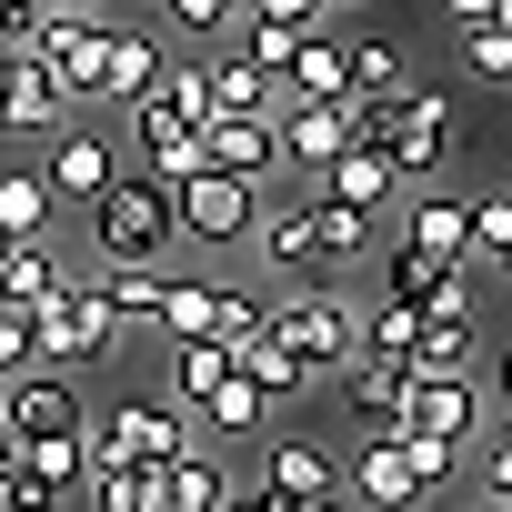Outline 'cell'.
I'll return each mask as SVG.
<instances>
[{
	"mask_svg": "<svg viewBox=\"0 0 512 512\" xmlns=\"http://www.w3.org/2000/svg\"><path fill=\"white\" fill-rule=\"evenodd\" d=\"M382 241H392V221H362V211H342V201H322L312 181L302 191H262V221H251V262H262V282L272 292H292V282H352V272H372L382 262Z\"/></svg>",
	"mask_w": 512,
	"mask_h": 512,
	"instance_id": "1",
	"label": "cell"
},
{
	"mask_svg": "<svg viewBox=\"0 0 512 512\" xmlns=\"http://www.w3.org/2000/svg\"><path fill=\"white\" fill-rule=\"evenodd\" d=\"M81 221H91V262H171V251H181L171 181H151V171H121Z\"/></svg>",
	"mask_w": 512,
	"mask_h": 512,
	"instance_id": "2",
	"label": "cell"
},
{
	"mask_svg": "<svg viewBox=\"0 0 512 512\" xmlns=\"http://www.w3.org/2000/svg\"><path fill=\"white\" fill-rule=\"evenodd\" d=\"M272 332L302 352L312 382H332L362 352V302H352V282H292V292H272Z\"/></svg>",
	"mask_w": 512,
	"mask_h": 512,
	"instance_id": "3",
	"label": "cell"
},
{
	"mask_svg": "<svg viewBox=\"0 0 512 512\" xmlns=\"http://www.w3.org/2000/svg\"><path fill=\"white\" fill-rule=\"evenodd\" d=\"M31 322H41V362H51V372H91V362H111V352L131 342V322L101 302V282H91V272H71Z\"/></svg>",
	"mask_w": 512,
	"mask_h": 512,
	"instance_id": "4",
	"label": "cell"
},
{
	"mask_svg": "<svg viewBox=\"0 0 512 512\" xmlns=\"http://www.w3.org/2000/svg\"><path fill=\"white\" fill-rule=\"evenodd\" d=\"M191 442H201V422H191L181 402H141V392L91 402V452H101V462H141V472H161V462H181Z\"/></svg>",
	"mask_w": 512,
	"mask_h": 512,
	"instance_id": "5",
	"label": "cell"
},
{
	"mask_svg": "<svg viewBox=\"0 0 512 512\" xmlns=\"http://www.w3.org/2000/svg\"><path fill=\"white\" fill-rule=\"evenodd\" d=\"M352 141H382V161L402 171V191H422V181L452 161V101H442L432 81H412V91H402L392 111H372Z\"/></svg>",
	"mask_w": 512,
	"mask_h": 512,
	"instance_id": "6",
	"label": "cell"
},
{
	"mask_svg": "<svg viewBox=\"0 0 512 512\" xmlns=\"http://www.w3.org/2000/svg\"><path fill=\"white\" fill-rule=\"evenodd\" d=\"M31 161H41V181H51V201H61V211H91V201L131 171V161H121V141L101 131V111H71V121H61Z\"/></svg>",
	"mask_w": 512,
	"mask_h": 512,
	"instance_id": "7",
	"label": "cell"
},
{
	"mask_svg": "<svg viewBox=\"0 0 512 512\" xmlns=\"http://www.w3.org/2000/svg\"><path fill=\"white\" fill-rule=\"evenodd\" d=\"M0 432H11V442H51V432H91V392H81V372H51V362L11 372V382H0Z\"/></svg>",
	"mask_w": 512,
	"mask_h": 512,
	"instance_id": "8",
	"label": "cell"
},
{
	"mask_svg": "<svg viewBox=\"0 0 512 512\" xmlns=\"http://www.w3.org/2000/svg\"><path fill=\"white\" fill-rule=\"evenodd\" d=\"M171 211H181V241H201V251H241L251 221H262V191L201 161L191 181H171Z\"/></svg>",
	"mask_w": 512,
	"mask_h": 512,
	"instance_id": "9",
	"label": "cell"
},
{
	"mask_svg": "<svg viewBox=\"0 0 512 512\" xmlns=\"http://www.w3.org/2000/svg\"><path fill=\"white\" fill-rule=\"evenodd\" d=\"M161 71H171V61H161ZM121 131H131V151H141L151 181H191V171H201V121L171 101V81H151L141 101H121Z\"/></svg>",
	"mask_w": 512,
	"mask_h": 512,
	"instance_id": "10",
	"label": "cell"
},
{
	"mask_svg": "<svg viewBox=\"0 0 512 512\" xmlns=\"http://www.w3.org/2000/svg\"><path fill=\"white\" fill-rule=\"evenodd\" d=\"M251 482H262L272 502H322V492H342V452H332L322 432H262Z\"/></svg>",
	"mask_w": 512,
	"mask_h": 512,
	"instance_id": "11",
	"label": "cell"
},
{
	"mask_svg": "<svg viewBox=\"0 0 512 512\" xmlns=\"http://www.w3.org/2000/svg\"><path fill=\"white\" fill-rule=\"evenodd\" d=\"M101 41H111V11H51V21H41V41H31V61H41V71L71 91V111H91Z\"/></svg>",
	"mask_w": 512,
	"mask_h": 512,
	"instance_id": "12",
	"label": "cell"
},
{
	"mask_svg": "<svg viewBox=\"0 0 512 512\" xmlns=\"http://www.w3.org/2000/svg\"><path fill=\"white\" fill-rule=\"evenodd\" d=\"M201 161L251 181V191H272L282 181V121L272 111H221V121H201Z\"/></svg>",
	"mask_w": 512,
	"mask_h": 512,
	"instance_id": "13",
	"label": "cell"
},
{
	"mask_svg": "<svg viewBox=\"0 0 512 512\" xmlns=\"http://www.w3.org/2000/svg\"><path fill=\"white\" fill-rule=\"evenodd\" d=\"M342 492H352L362 512H422V502H432L422 472H412V452H402V432H362V452L342 462Z\"/></svg>",
	"mask_w": 512,
	"mask_h": 512,
	"instance_id": "14",
	"label": "cell"
},
{
	"mask_svg": "<svg viewBox=\"0 0 512 512\" xmlns=\"http://www.w3.org/2000/svg\"><path fill=\"white\" fill-rule=\"evenodd\" d=\"M312 191H322V201H342V211H362V221H392V211H402V171L382 161V141L332 151V161L312 171Z\"/></svg>",
	"mask_w": 512,
	"mask_h": 512,
	"instance_id": "15",
	"label": "cell"
},
{
	"mask_svg": "<svg viewBox=\"0 0 512 512\" xmlns=\"http://www.w3.org/2000/svg\"><path fill=\"white\" fill-rule=\"evenodd\" d=\"M402 392H412V362L402 352H352L332 372V402L362 422V432H402Z\"/></svg>",
	"mask_w": 512,
	"mask_h": 512,
	"instance_id": "16",
	"label": "cell"
},
{
	"mask_svg": "<svg viewBox=\"0 0 512 512\" xmlns=\"http://www.w3.org/2000/svg\"><path fill=\"white\" fill-rule=\"evenodd\" d=\"M482 422H492V402H482V382H472V372H412V392H402V432L482 442Z\"/></svg>",
	"mask_w": 512,
	"mask_h": 512,
	"instance_id": "17",
	"label": "cell"
},
{
	"mask_svg": "<svg viewBox=\"0 0 512 512\" xmlns=\"http://www.w3.org/2000/svg\"><path fill=\"white\" fill-rule=\"evenodd\" d=\"M382 302H412V312H462L472 302V272L462 262H432V251H412L402 231L382 241Z\"/></svg>",
	"mask_w": 512,
	"mask_h": 512,
	"instance_id": "18",
	"label": "cell"
},
{
	"mask_svg": "<svg viewBox=\"0 0 512 512\" xmlns=\"http://www.w3.org/2000/svg\"><path fill=\"white\" fill-rule=\"evenodd\" d=\"M71 121V91L41 71V61H11V91H0V141H21V151H41L51 131Z\"/></svg>",
	"mask_w": 512,
	"mask_h": 512,
	"instance_id": "19",
	"label": "cell"
},
{
	"mask_svg": "<svg viewBox=\"0 0 512 512\" xmlns=\"http://www.w3.org/2000/svg\"><path fill=\"white\" fill-rule=\"evenodd\" d=\"M392 231H402L412 251H432V262H462V272H472V201H452V191H402Z\"/></svg>",
	"mask_w": 512,
	"mask_h": 512,
	"instance_id": "20",
	"label": "cell"
},
{
	"mask_svg": "<svg viewBox=\"0 0 512 512\" xmlns=\"http://www.w3.org/2000/svg\"><path fill=\"white\" fill-rule=\"evenodd\" d=\"M161 61H171V41H161V31H121V21H111V41H101V81H91V111L141 101V91L161 81Z\"/></svg>",
	"mask_w": 512,
	"mask_h": 512,
	"instance_id": "21",
	"label": "cell"
},
{
	"mask_svg": "<svg viewBox=\"0 0 512 512\" xmlns=\"http://www.w3.org/2000/svg\"><path fill=\"white\" fill-rule=\"evenodd\" d=\"M272 121H282V171L292 181H312L332 151H352V111L342 101H282Z\"/></svg>",
	"mask_w": 512,
	"mask_h": 512,
	"instance_id": "22",
	"label": "cell"
},
{
	"mask_svg": "<svg viewBox=\"0 0 512 512\" xmlns=\"http://www.w3.org/2000/svg\"><path fill=\"white\" fill-rule=\"evenodd\" d=\"M231 372H241V382H262L272 402H302V392H322V382L302 372V352H292V342H282L272 322H251V332H231Z\"/></svg>",
	"mask_w": 512,
	"mask_h": 512,
	"instance_id": "23",
	"label": "cell"
},
{
	"mask_svg": "<svg viewBox=\"0 0 512 512\" xmlns=\"http://www.w3.org/2000/svg\"><path fill=\"white\" fill-rule=\"evenodd\" d=\"M0 231L11 241H61V201H51L41 161H0Z\"/></svg>",
	"mask_w": 512,
	"mask_h": 512,
	"instance_id": "24",
	"label": "cell"
},
{
	"mask_svg": "<svg viewBox=\"0 0 512 512\" xmlns=\"http://www.w3.org/2000/svg\"><path fill=\"white\" fill-rule=\"evenodd\" d=\"M61 282H71L61 241H11V262H0V312H41Z\"/></svg>",
	"mask_w": 512,
	"mask_h": 512,
	"instance_id": "25",
	"label": "cell"
},
{
	"mask_svg": "<svg viewBox=\"0 0 512 512\" xmlns=\"http://www.w3.org/2000/svg\"><path fill=\"white\" fill-rule=\"evenodd\" d=\"M272 412H282V402H272L262 382H241V372H231L191 422H201V442H251V432H272Z\"/></svg>",
	"mask_w": 512,
	"mask_h": 512,
	"instance_id": "26",
	"label": "cell"
},
{
	"mask_svg": "<svg viewBox=\"0 0 512 512\" xmlns=\"http://www.w3.org/2000/svg\"><path fill=\"white\" fill-rule=\"evenodd\" d=\"M342 61H352V91H342V101L392 111V101L412 91V51H402V41H342Z\"/></svg>",
	"mask_w": 512,
	"mask_h": 512,
	"instance_id": "27",
	"label": "cell"
},
{
	"mask_svg": "<svg viewBox=\"0 0 512 512\" xmlns=\"http://www.w3.org/2000/svg\"><path fill=\"white\" fill-rule=\"evenodd\" d=\"M482 362V312H422V342H412V372H472Z\"/></svg>",
	"mask_w": 512,
	"mask_h": 512,
	"instance_id": "28",
	"label": "cell"
},
{
	"mask_svg": "<svg viewBox=\"0 0 512 512\" xmlns=\"http://www.w3.org/2000/svg\"><path fill=\"white\" fill-rule=\"evenodd\" d=\"M201 81H211V121L221 111H282V81L251 71L241 51H201Z\"/></svg>",
	"mask_w": 512,
	"mask_h": 512,
	"instance_id": "29",
	"label": "cell"
},
{
	"mask_svg": "<svg viewBox=\"0 0 512 512\" xmlns=\"http://www.w3.org/2000/svg\"><path fill=\"white\" fill-rule=\"evenodd\" d=\"M342 91H352L342 41H332V31H302V51H292V71H282V101H342Z\"/></svg>",
	"mask_w": 512,
	"mask_h": 512,
	"instance_id": "30",
	"label": "cell"
},
{
	"mask_svg": "<svg viewBox=\"0 0 512 512\" xmlns=\"http://www.w3.org/2000/svg\"><path fill=\"white\" fill-rule=\"evenodd\" d=\"M161 502H171V512H221V502H231L221 452H211V442H191L181 462H161Z\"/></svg>",
	"mask_w": 512,
	"mask_h": 512,
	"instance_id": "31",
	"label": "cell"
},
{
	"mask_svg": "<svg viewBox=\"0 0 512 512\" xmlns=\"http://www.w3.org/2000/svg\"><path fill=\"white\" fill-rule=\"evenodd\" d=\"M151 492H161V472H141V462H101L91 452V472H81V502L91 512H141Z\"/></svg>",
	"mask_w": 512,
	"mask_h": 512,
	"instance_id": "32",
	"label": "cell"
},
{
	"mask_svg": "<svg viewBox=\"0 0 512 512\" xmlns=\"http://www.w3.org/2000/svg\"><path fill=\"white\" fill-rule=\"evenodd\" d=\"M241 21V0H161V41H191V51H221Z\"/></svg>",
	"mask_w": 512,
	"mask_h": 512,
	"instance_id": "33",
	"label": "cell"
},
{
	"mask_svg": "<svg viewBox=\"0 0 512 512\" xmlns=\"http://www.w3.org/2000/svg\"><path fill=\"white\" fill-rule=\"evenodd\" d=\"M221 51H241L251 71H272V81H282V71H292V51H302V31H292V21H251V11H241Z\"/></svg>",
	"mask_w": 512,
	"mask_h": 512,
	"instance_id": "34",
	"label": "cell"
},
{
	"mask_svg": "<svg viewBox=\"0 0 512 512\" xmlns=\"http://www.w3.org/2000/svg\"><path fill=\"white\" fill-rule=\"evenodd\" d=\"M402 452H412V472H422V492H432V502L472 472V442H452V432H402Z\"/></svg>",
	"mask_w": 512,
	"mask_h": 512,
	"instance_id": "35",
	"label": "cell"
},
{
	"mask_svg": "<svg viewBox=\"0 0 512 512\" xmlns=\"http://www.w3.org/2000/svg\"><path fill=\"white\" fill-rule=\"evenodd\" d=\"M462 81H472V91H512V31H502V21L462 31Z\"/></svg>",
	"mask_w": 512,
	"mask_h": 512,
	"instance_id": "36",
	"label": "cell"
},
{
	"mask_svg": "<svg viewBox=\"0 0 512 512\" xmlns=\"http://www.w3.org/2000/svg\"><path fill=\"white\" fill-rule=\"evenodd\" d=\"M502 251H512V181L472 201V262H502Z\"/></svg>",
	"mask_w": 512,
	"mask_h": 512,
	"instance_id": "37",
	"label": "cell"
},
{
	"mask_svg": "<svg viewBox=\"0 0 512 512\" xmlns=\"http://www.w3.org/2000/svg\"><path fill=\"white\" fill-rule=\"evenodd\" d=\"M41 21H51V0H0V61H31Z\"/></svg>",
	"mask_w": 512,
	"mask_h": 512,
	"instance_id": "38",
	"label": "cell"
},
{
	"mask_svg": "<svg viewBox=\"0 0 512 512\" xmlns=\"http://www.w3.org/2000/svg\"><path fill=\"white\" fill-rule=\"evenodd\" d=\"M31 362H41V322H31V312H0V382L31 372Z\"/></svg>",
	"mask_w": 512,
	"mask_h": 512,
	"instance_id": "39",
	"label": "cell"
},
{
	"mask_svg": "<svg viewBox=\"0 0 512 512\" xmlns=\"http://www.w3.org/2000/svg\"><path fill=\"white\" fill-rule=\"evenodd\" d=\"M472 472H482V492H492V502H512V442H492V432H482V442H472Z\"/></svg>",
	"mask_w": 512,
	"mask_h": 512,
	"instance_id": "40",
	"label": "cell"
},
{
	"mask_svg": "<svg viewBox=\"0 0 512 512\" xmlns=\"http://www.w3.org/2000/svg\"><path fill=\"white\" fill-rule=\"evenodd\" d=\"M251 21H292V31H322V0H241Z\"/></svg>",
	"mask_w": 512,
	"mask_h": 512,
	"instance_id": "41",
	"label": "cell"
},
{
	"mask_svg": "<svg viewBox=\"0 0 512 512\" xmlns=\"http://www.w3.org/2000/svg\"><path fill=\"white\" fill-rule=\"evenodd\" d=\"M221 512H282V502H272L262 482H231V502H221Z\"/></svg>",
	"mask_w": 512,
	"mask_h": 512,
	"instance_id": "42",
	"label": "cell"
},
{
	"mask_svg": "<svg viewBox=\"0 0 512 512\" xmlns=\"http://www.w3.org/2000/svg\"><path fill=\"white\" fill-rule=\"evenodd\" d=\"M442 11H452V31H482V21H492V0H442Z\"/></svg>",
	"mask_w": 512,
	"mask_h": 512,
	"instance_id": "43",
	"label": "cell"
},
{
	"mask_svg": "<svg viewBox=\"0 0 512 512\" xmlns=\"http://www.w3.org/2000/svg\"><path fill=\"white\" fill-rule=\"evenodd\" d=\"M482 392H492V402H512V342L492 352V382H482Z\"/></svg>",
	"mask_w": 512,
	"mask_h": 512,
	"instance_id": "44",
	"label": "cell"
},
{
	"mask_svg": "<svg viewBox=\"0 0 512 512\" xmlns=\"http://www.w3.org/2000/svg\"><path fill=\"white\" fill-rule=\"evenodd\" d=\"M282 512H362L352 492H322V502H282Z\"/></svg>",
	"mask_w": 512,
	"mask_h": 512,
	"instance_id": "45",
	"label": "cell"
},
{
	"mask_svg": "<svg viewBox=\"0 0 512 512\" xmlns=\"http://www.w3.org/2000/svg\"><path fill=\"white\" fill-rule=\"evenodd\" d=\"M482 432H492V442H512V402H502V412H492V422H482Z\"/></svg>",
	"mask_w": 512,
	"mask_h": 512,
	"instance_id": "46",
	"label": "cell"
},
{
	"mask_svg": "<svg viewBox=\"0 0 512 512\" xmlns=\"http://www.w3.org/2000/svg\"><path fill=\"white\" fill-rule=\"evenodd\" d=\"M51 11H111V0H51Z\"/></svg>",
	"mask_w": 512,
	"mask_h": 512,
	"instance_id": "47",
	"label": "cell"
},
{
	"mask_svg": "<svg viewBox=\"0 0 512 512\" xmlns=\"http://www.w3.org/2000/svg\"><path fill=\"white\" fill-rule=\"evenodd\" d=\"M492 21H502V31H512V0H492Z\"/></svg>",
	"mask_w": 512,
	"mask_h": 512,
	"instance_id": "48",
	"label": "cell"
},
{
	"mask_svg": "<svg viewBox=\"0 0 512 512\" xmlns=\"http://www.w3.org/2000/svg\"><path fill=\"white\" fill-rule=\"evenodd\" d=\"M472 512H512V502H492V492H482V502H472Z\"/></svg>",
	"mask_w": 512,
	"mask_h": 512,
	"instance_id": "49",
	"label": "cell"
},
{
	"mask_svg": "<svg viewBox=\"0 0 512 512\" xmlns=\"http://www.w3.org/2000/svg\"><path fill=\"white\" fill-rule=\"evenodd\" d=\"M322 11H362V0H322Z\"/></svg>",
	"mask_w": 512,
	"mask_h": 512,
	"instance_id": "50",
	"label": "cell"
},
{
	"mask_svg": "<svg viewBox=\"0 0 512 512\" xmlns=\"http://www.w3.org/2000/svg\"><path fill=\"white\" fill-rule=\"evenodd\" d=\"M492 272H502V282H512V251H502V262H492Z\"/></svg>",
	"mask_w": 512,
	"mask_h": 512,
	"instance_id": "51",
	"label": "cell"
},
{
	"mask_svg": "<svg viewBox=\"0 0 512 512\" xmlns=\"http://www.w3.org/2000/svg\"><path fill=\"white\" fill-rule=\"evenodd\" d=\"M141 512H171V502H161V492H151V502H141Z\"/></svg>",
	"mask_w": 512,
	"mask_h": 512,
	"instance_id": "52",
	"label": "cell"
},
{
	"mask_svg": "<svg viewBox=\"0 0 512 512\" xmlns=\"http://www.w3.org/2000/svg\"><path fill=\"white\" fill-rule=\"evenodd\" d=\"M0 262H11V231H0Z\"/></svg>",
	"mask_w": 512,
	"mask_h": 512,
	"instance_id": "53",
	"label": "cell"
},
{
	"mask_svg": "<svg viewBox=\"0 0 512 512\" xmlns=\"http://www.w3.org/2000/svg\"><path fill=\"white\" fill-rule=\"evenodd\" d=\"M502 101H512V91H502Z\"/></svg>",
	"mask_w": 512,
	"mask_h": 512,
	"instance_id": "54",
	"label": "cell"
},
{
	"mask_svg": "<svg viewBox=\"0 0 512 512\" xmlns=\"http://www.w3.org/2000/svg\"><path fill=\"white\" fill-rule=\"evenodd\" d=\"M422 512H432V502H422Z\"/></svg>",
	"mask_w": 512,
	"mask_h": 512,
	"instance_id": "55",
	"label": "cell"
}]
</instances>
